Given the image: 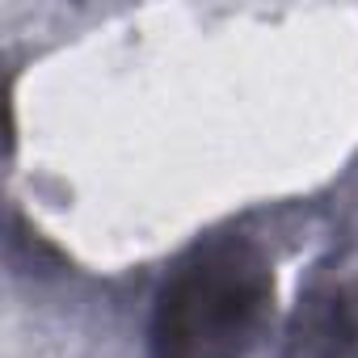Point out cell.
Masks as SVG:
<instances>
[{"mask_svg": "<svg viewBox=\"0 0 358 358\" xmlns=\"http://www.w3.org/2000/svg\"><path fill=\"white\" fill-rule=\"evenodd\" d=\"M274 320V257L249 232L194 241L160 278L148 358H249Z\"/></svg>", "mask_w": 358, "mask_h": 358, "instance_id": "obj_1", "label": "cell"}, {"mask_svg": "<svg viewBox=\"0 0 358 358\" xmlns=\"http://www.w3.org/2000/svg\"><path fill=\"white\" fill-rule=\"evenodd\" d=\"M287 358H358V287L354 282H316L299 295L291 324Z\"/></svg>", "mask_w": 358, "mask_h": 358, "instance_id": "obj_2", "label": "cell"}]
</instances>
